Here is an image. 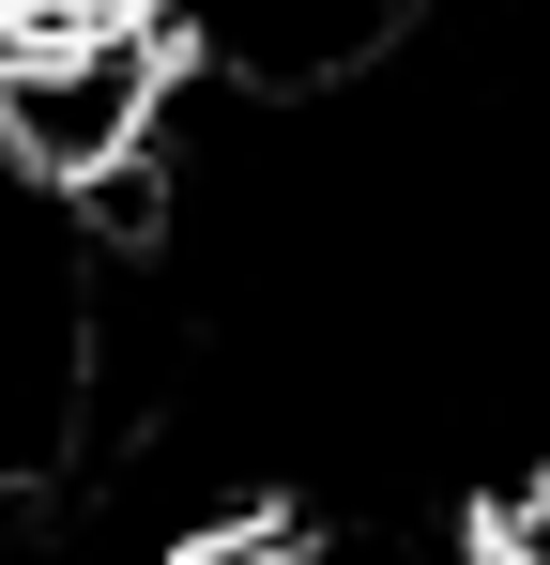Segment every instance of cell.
<instances>
[{
    "label": "cell",
    "instance_id": "cell-1",
    "mask_svg": "<svg viewBox=\"0 0 550 565\" xmlns=\"http://www.w3.org/2000/svg\"><path fill=\"white\" fill-rule=\"evenodd\" d=\"M183 107V62L154 15H107V31H62V46H15L0 62V153L31 169L46 199H92L123 184Z\"/></svg>",
    "mask_w": 550,
    "mask_h": 565
}]
</instances>
